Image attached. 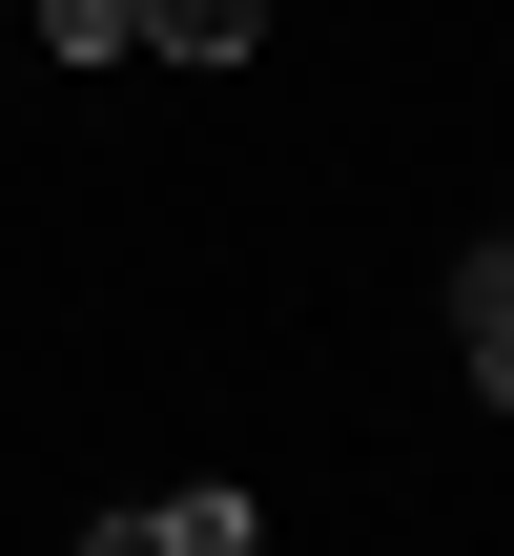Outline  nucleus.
<instances>
[{
	"instance_id": "f257e3e1",
	"label": "nucleus",
	"mask_w": 514,
	"mask_h": 556,
	"mask_svg": "<svg viewBox=\"0 0 514 556\" xmlns=\"http://www.w3.org/2000/svg\"><path fill=\"white\" fill-rule=\"evenodd\" d=\"M268 536V495H124L103 516V556H247Z\"/></svg>"
},
{
	"instance_id": "f03ea898",
	"label": "nucleus",
	"mask_w": 514,
	"mask_h": 556,
	"mask_svg": "<svg viewBox=\"0 0 514 556\" xmlns=\"http://www.w3.org/2000/svg\"><path fill=\"white\" fill-rule=\"evenodd\" d=\"M453 351H474V392L514 413V227L474 248V268H453Z\"/></svg>"
},
{
	"instance_id": "7ed1b4c3",
	"label": "nucleus",
	"mask_w": 514,
	"mask_h": 556,
	"mask_svg": "<svg viewBox=\"0 0 514 556\" xmlns=\"http://www.w3.org/2000/svg\"><path fill=\"white\" fill-rule=\"evenodd\" d=\"M144 41H165V62H247V41H268V0H144Z\"/></svg>"
},
{
	"instance_id": "20e7f679",
	"label": "nucleus",
	"mask_w": 514,
	"mask_h": 556,
	"mask_svg": "<svg viewBox=\"0 0 514 556\" xmlns=\"http://www.w3.org/2000/svg\"><path fill=\"white\" fill-rule=\"evenodd\" d=\"M41 41L62 62H144V0H41Z\"/></svg>"
}]
</instances>
